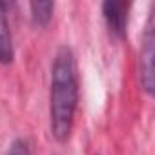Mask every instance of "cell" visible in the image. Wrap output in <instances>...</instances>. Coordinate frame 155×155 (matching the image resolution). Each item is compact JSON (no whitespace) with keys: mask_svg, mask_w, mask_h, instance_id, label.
I'll list each match as a JSON object with an SVG mask.
<instances>
[{"mask_svg":"<svg viewBox=\"0 0 155 155\" xmlns=\"http://www.w3.org/2000/svg\"><path fill=\"white\" fill-rule=\"evenodd\" d=\"M79 106L77 62L69 46H60L51 64L49 86V130L55 140L66 142L71 135Z\"/></svg>","mask_w":155,"mask_h":155,"instance_id":"cell-1","label":"cell"},{"mask_svg":"<svg viewBox=\"0 0 155 155\" xmlns=\"http://www.w3.org/2000/svg\"><path fill=\"white\" fill-rule=\"evenodd\" d=\"M153 15H150L146 22V29L142 35V48L139 55L140 62V84L142 90L148 95H153L155 90V68H153V58H155V35H153Z\"/></svg>","mask_w":155,"mask_h":155,"instance_id":"cell-2","label":"cell"},{"mask_svg":"<svg viewBox=\"0 0 155 155\" xmlns=\"http://www.w3.org/2000/svg\"><path fill=\"white\" fill-rule=\"evenodd\" d=\"M128 4L126 2H115V0H108L102 4V15L106 18V24L110 31L117 37L126 35L128 28Z\"/></svg>","mask_w":155,"mask_h":155,"instance_id":"cell-3","label":"cell"},{"mask_svg":"<svg viewBox=\"0 0 155 155\" xmlns=\"http://www.w3.org/2000/svg\"><path fill=\"white\" fill-rule=\"evenodd\" d=\"M6 8L8 6L4 2H0V62L2 64L13 62V57H15L13 37H11V29H9V24H8Z\"/></svg>","mask_w":155,"mask_h":155,"instance_id":"cell-4","label":"cell"},{"mask_svg":"<svg viewBox=\"0 0 155 155\" xmlns=\"http://www.w3.org/2000/svg\"><path fill=\"white\" fill-rule=\"evenodd\" d=\"M29 9H31V18H33V22H35L37 26H46V24L51 20L55 4H53V2H31V4H29Z\"/></svg>","mask_w":155,"mask_h":155,"instance_id":"cell-5","label":"cell"},{"mask_svg":"<svg viewBox=\"0 0 155 155\" xmlns=\"http://www.w3.org/2000/svg\"><path fill=\"white\" fill-rule=\"evenodd\" d=\"M6 155H31L28 140H26V139H15V140L9 144Z\"/></svg>","mask_w":155,"mask_h":155,"instance_id":"cell-6","label":"cell"}]
</instances>
